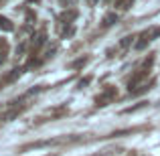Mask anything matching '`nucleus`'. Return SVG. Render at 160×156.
<instances>
[{"label": "nucleus", "mask_w": 160, "mask_h": 156, "mask_svg": "<svg viewBox=\"0 0 160 156\" xmlns=\"http://www.w3.org/2000/svg\"><path fill=\"white\" fill-rule=\"evenodd\" d=\"M118 16L116 14H109V16H106V18H103V24H106V27H109V24H112V20H116Z\"/></svg>", "instance_id": "8"}, {"label": "nucleus", "mask_w": 160, "mask_h": 156, "mask_svg": "<svg viewBox=\"0 0 160 156\" xmlns=\"http://www.w3.org/2000/svg\"><path fill=\"white\" fill-rule=\"evenodd\" d=\"M108 2H118V4H122V8H126V4H128V0H108Z\"/></svg>", "instance_id": "9"}, {"label": "nucleus", "mask_w": 160, "mask_h": 156, "mask_svg": "<svg viewBox=\"0 0 160 156\" xmlns=\"http://www.w3.org/2000/svg\"><path fill=\"white\" fill-rule=\"evenodd\" d=\"M152 61H154L152 57L146 59L144 65L138 67L136 73H134L132 77H130V81H128V91H130V95H132V93H134V91H136L140 85H146V83H148V81H146V75H148V69H150V65H152Z\"/></svg>", "instance_id": "1"}, {"label": "nucleus", "mask_w": 160, "mask_h": 156, "mask_svg": "<svg viewBox=\"0 0 160 156\" xmlns=\"http://www.w3.org/2000/svg\"><path fill=\"white\" fill-rule=\"evenodd\" d=\"M0 2H2V0H0Z\"/></svg>", "instance_id": "11"}, {"label": "nucleus", "mask_w": 160, "mask_h": 156, "mask_svg": "<svg viewBox=\"0 0 160 156\" xmlns=\"http://www.w3.org/2000/svg\"><path fill=\"white\" fill-rule=\"evenodd\" d=\"M158 37H160V27H150L148 31H144L140 37H138V41H136V45H134V47L140 51V49H144L146 45L152 43L154 39H158Z\"/></svg>", "instance_id": "2"}, {"label": "nucleus", "mask_w": 160, "mask_h": 156, "mask_svg": "<svg viewBox=\"0 0 160 156\" xmlns=\"http://www.w3.org/2000/svg\"><path fill=\"white\" fill-rule=\"evenodd\" d=\"M0 28H4V31H12L14 28V24L10 23L8 18H4V16H0Z\"/></svg>", "instance_id": "7"}, {"label": "nucleus", "mask_w": 160, "mask_h": 156, "mask_svg": "<svg viewBox=\"0 0 160 156\" xmlns=\"http://www.w3.org/2000/svg\"><path fill=\"white\" fill-rule=\"evenodd\" d=\"M6 55H8V43L4 39H0V63L6 61Z\"/></svg>", "instance_id": "6"}, {"label": "nucleus", "mask_w": 160, "mask_h": 156, "mask_svg": "<svg viewBox=\"0 0 160 156\" xmlns=\"http://www.w3.org/2000/svg\"><path fill=\"white\" fill-rule=\"evenodd\" d=\"M45 43H47V35H45V31H39L35 37H32V43H31L32 45V51H39Z\"/></svg>", "instance_id": "4"}, {"label": "nucleus", "mask_w": 160, "mask_h": 156, "mask_svg": "<svg viewBox=\"0 0 160 156\" xmlns=\"http://www.w3.org/2000/svg\"><path fill=\"white\" fill-rule=\"evenodd\" d=\"M87 2H89V4H91V6H93V4H95V2H98V0H87Z\"/></svg>", "instance_id": "10"}, {"label": "nucleus", "mask_w": 160, "mask_h": 156, "mask_svg": "<svg viewBox=\"0 0 160 156\" xmlns=\"http://www.w3.org/2000/svg\"><path fill=\"white\" fill-rule=\"evenodd\" d=\"M132 41H134V37H124V39L118 43V47H116V53H122V51H126V49L132 45Z\"/></svg>", "instance_id": "5"}, {"label": "nucleus", "mask_w": 160, "mask_h": 156, "mask_svg": "<svg viewBox=\"0 0 160 156\" xmlns=\"http://www.w3.org/2000/svg\"><path fill=\"white\" fill-rule=\"evenodd\" d=\"M118 95V91H116V87H112V85H106L103 87V91L95 98V105H108L109 102H112L113 98Z\"/></svg>", "instance_id": "3"}]
</instances>
